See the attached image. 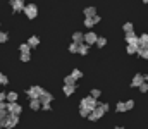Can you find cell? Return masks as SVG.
<instances>
[{
  "label": "cell",
  "instance_id": "obj_31",
  "mask_svg": "<svg viewBox=\"0 0 148 129\" xmlns=\"http://www.w3.org/2000/svg\"><path fill=\"white\" fill-rule=\"evenodd\" d=\"M64 85H76V79L69 74V76H66V78H64Z\"/></svg>",
  "mask_w": 148,
  "mask_h": 129
},
{
  "label": "cell",
  "instance_id": "obj_18",
  "mask_svg": "<svg viewBox=\"0 0 148 129\" xmlns=\"http://www.w3.org/2000/svg\"><path fill=\"white\" fill-rule=\"evenodd\" d=\"M140 46L141 48H148V33L140 35Z\"/></svg>",
  "mask_w": 148,
  "mask_h": 129
},
{
  "label": "cell",
  "instance_id": "obj_15",
  "mask_svg": "<svg viewBox=\"0 0 148 129\" xmlns=\"http://www.w3.org/2000/svg\"><path fill=\"white\" fill-rule=\"evenodd\" d=\"M76 88H77L76 85H64V88H62V91H64V95H66V96H71V95H74Z\"/></svg>",
  "mask_w": 148,
  "mask_h": 129
},
{
  "label": "cell",
  "instance_id": "obj_3",
  "mask_svg": "<svg viewBox=\"0 0 148 129\" xmlns=\"http://www.w3.org/2000/svg\"><path fill=\"white\" fill-rule=\"evenodd\" d=\"M23 12L26 14V17H28V19H35V17L38 16V5H36V3H33V2H31V3H26Z\"/></svg>",
  "mask_w": 148,
  "mask_h": 129
},
{
  "label": "cell",
  "instance_id": "obj_10",
  "mask_svg": "<svg viewBox=\"0 0 148 129\" xmlns=\"http://www.w3.org/2000/svg\"><path fill=\"white\" fill-rule=\"evenodd\" d=\"M100 23V16L97 14V16H93V17H84V28H93L95 24H98Z\"/></svg>",
  "mask_w": 148,
  "mask_h": 129
},
{
  "label": "cell",
  "instance_id": "obj_9",
  "mask_svg": "<svg viewBox=\"0 0 148 129\" xmlns=\"http://www.w3.org/2000/svg\"><path fill=\"white\" fill-rule=\"evenodd\" d=\"M126 43L127 45H134V46H140V36L133 33H126Z\"/></svg>",
  "mask_w": 148,
  "mask_h": 129
},
{
  "label": "cell",
  "instance_id": "obj_26",
  "mask_svg": "<svg viewBox=\"0 0 148 129\" xmlns=\"http://www.w3.org/2000/svg\"><path fill=\"white\" fill-rule=\"evenodd\" d=\"M90 95H91V96H93V98H95V100H98V98H100V96H102V91H100V89H98V88H93V89H91V91H90Z\"/></svg>",
  "mask_w": 148,
  "mask_h": 129
},
{
  "label": "cell",
  "instance_id": "obj_33",
  "mask_svg": "<svg viewBox=\"0 0 148 129\" xmlns=\"http://www.w3.org/2000/svg\"><path fill=\"white\" fill-rule=\"evenodd\" d=\"M79 115L86 119V117L90 115V110H88V109H83V107H79Z\"/></svg>",
  "mask_w": 148,
  "mask_h": 129
},
{
  "label": "cell",
  "instance_id": "obj_37",
  "mask_svg": "<svg viewBox=\"0 0 148 129\" xmlns=\"http://www.w3.org/2000/svg\"><path fill=\"white\" fill-rule=\"evenodd\" d=\"M124 103H126V109H127V110H131V109L134 107V102H133V100H127V102H124Z\"/></svg>",
  "mask_w": 148,
  "mask_h": 129
},
{
  "label": "cell",
  "instance_id": "obj_24",
  "mask_svg": "<svg viewBox=\"0 0 148 129\" xmlns=\"http://www.w3.org/2000/svg\"><path fill=\"white\" fill-rule=\"evenodd\" d=\"M115 110H117V112H121V114H122V112H127V109H126V103H124V102H117V105H115Z\"/></svg>",
  "mask_w": 148,
  "mask_h": 129
},
{
  "label": "cell",
  "instance_id": "obj_44",
  "mask_svg": "<svg viewBox=\"0 0 148 129\" xmlns=\"http://www.w3.org/2000/svg\"><path fill=\"white\" fill-rule=\"evenodd\" d=\"M115 129H124V128H115Z\"/></svg>",
  "mask_w": 148,
  "mask_h": 129
},
{
  "label": "cell",
  "instance_id": "obj_20",
  "mask_svg": "<svg viewBox=\"0 0 148 129\" xmlns=\"http://www.w3.org/2000/svg\"><path fill=\"white\" fill-rule=\"evenodd\" d=\"M17 98H19V95L16 93V91H9L7 93V102L10 103V102H17Z\"/></svg>",
  "mask_w": 148,
  "mask_h": 129
},
{
  "label": "cell",
  "instance_id": "obj_5",
  "mask_svg": "<svg viewBox=\"0 0 148 129\" xmlns=\"http://www.w3.org/2000/svg\"><path fill=\"white\" fill-rule=\"evenodd\" d=\"M7 110H9V114H14V115H21V112H23V107L17 103V102H7Z\"/></svg>",
  "mask_w": 148,
  "mask_h": 129
},
{
  "label": "cell",
  "instance_id": "obj_16",
  "mask_svg": "<svg viewBox=\"0 0 148 129\" xmlns=\"http://www.w3.org/2000/svg\"><path fill=\"white\" fill-rule=\"evenodd\" d=\"M29 109H31V110H41V102H40V98H31V100H29Z\"/></svg>",
  "mask_w": 148,
  "mask_h": 129
},
{
  "label": "cell",
  "instance_id": "obj_23",
  "mask_svg": "<svg viewBox=\"0 0 148 129\" xmlns=\"http://www.w3.org/2000/svg\"><path fill=\"white\" fill-rule=\"evenodd\" d=\"M19 52H21V53H28V52H31V46H29L28 43H21V45H19Z\"/></svg>",
  "mask_w": 148,
  "mask_h": 129
},
{
  "label": "cell",
  "instance_id": "obj_7",
  "mask_svg": "<svg viewBox=\"0 0 148 129\" xmlns=\"http://www.w3.org/2000/svg\"><path fill=\"white\" fill-rule=\"evenodd\" d=\"M103 114H105V112H103L102 109H98V107H97V109H93V110L90 112V115H88V119H90L91 122H97L98 119H102V117H103Z\"/></svg>",
  "mask_w": 148,
  "mask_h": 129
},
{
  "label": "cell",
  "instance_id": "obj_12",
  "mask_svg": "<svg viewBox=\"0 0 148 129\" xmlns=\"http://www.w3.org/2000/svg\"><path fill=\"white\" fill-rule=\"evenodd\" d=\"M40 102H41V105H43V103H52V102H53V95H52L50 91H43L41 96H40Z\"/></svg>",
  "mask_w": 148,
  "mask_h": 129
},
{
  "label": "cell",
  "instance_id": "obj_8",
  "mask_svg": "<svg viewBox=\"0 0 148 129\" xmlns=\"http://www.w3.org/2000/svg\"><path fill=\"white\" fill-rule=\"evenodd\" d=\"M97 40H98V35L95 33V31H88V33H84V43L86 45H97Z\"/></svg>",
  "mask_w": 148,
  "mask_h": 129
},
{
  "label": "cell",
  "instance_id": "obj_35",
  "mask_svg": "<svg viewBox=\"0 0 148 129\" xmlns=\"http://www.w3.org/2000/svg\"><path fill=\"white\" fill-rule=\"evenodd\" d=\"M0 85H9V78L0 72Z\"/></svg>",
  "mask_w": 148,
  "mask_h": 129
},
{
  "label": "cell",
  "instance_id": "obj_17",
  "mask_svg": "<svg viewBox=\"0 0 148 129\" xmlns=\"http://www.w3.org/2000/svg\"><path fill=\"white\" fill-rule=\"evenodd\" d=\"M88 52H90V45L81 43V45H79V48H77V53H79V55H88Z\"/></svg>",
  "mask_w": 148,
  "mask_h": 129
},
{
  "label": "cell",
  "instance_id": "obj_38",
  "mask_svg": "<svg viewBox=\"0 0 148 129\" xmlns=\"http://www.w3.org/2000/svg\"><path fill=\"white\" fill-rule=\"evenodd\" d=\"M0 110L2 112H7V103L5 102H0Z\"/></svg>",
  "mask_w": 148,
  "mask_h": 129
},
{
  "label": "cell",
  "instance_id": "obj_41",
  "mask_svg": "<svg viewBox=\"0 0 148 129\" xmlns=\"http://www.w3.org/2000/svg\"><path fill=\"white\" fill-rule=\"evenodd\" d=\"M7 114H9V112H2V110H0V121H2V119H3V117L7 115Z\"/></svg>",
  "mask_w": 148,
  "mask_h": 129
},
{
  "label": "cell",
  "instance_id": "obj_36",
  "mask_svg": "<svg viewBox=\"0 0 148 129\" xmlns=\"http://www.w3.org/2000/svg\"><path fill=\"white\" fill-rule=\"evenodd\" d=\"M138 89H140V91H141V93H147V91H148V83H147V81H145V83H143V85L140 86V88H138Z\"/></svg>",
  "mask_w": 148,
  "mask_h": 129
},
{
  "label": "cell",
  "instance_id": "obj_11",
  "mask_svg": "<svg viewBox=\"0 0 148 129\" xmlns=\"http://www.w3.org/2000/svg\"><path fill=\"white\" fill-rule=\"evenodd\" d=\"M143 83H145V76L143 74H134V78L129 85H131V88H140Z\"/></svg>",
  "mask_w": 148,
  "mask_h": 129
},
{
  "label": "cell",
  "instance_id": "obj_4",
  "mask_svg": "<svg viewBox=\"0 0 148 129\" xmlns=\"http://www.w3.org/2000/svg\"><path fill=\"white\" fill-rule=\"evenodd\" d=\"M43 91H45V89H43L41 86H31V88H28L26 95H28V98L31 100V98H40Z\"/></svg>",
  "mask_w": 148,
  "mask_h": 129
},
{
  "label": "cell",
  "instance_id": "obj_1",
  "mask_svg": "<svg viewBox=\"0 0 148 129\" xmlns=\"http://www.w3.org/2000/svg\"><path fill=\"white\" fill-rule=\"evenodd\" d=\"M16 124H19V115H14V114H7L0 121V128L2 129H14Z\"/></svg>",
  "mask_w": 148,
  "mask_h": 129
},
{
  "label": "cell",
  "instance_id": "obj_2",
  "mask_svg": "<svg viewBox=\"0 0 148 129\" xmlns=\"http://www.w3.org/2000/svg\"><path fill=\"white\" fill-rule=\"evenodd\" d=\"M97 105H98V100H95L91 95H88V96L81 98V102H79V107H83V109H88L90 112H91L93 109H97Z\"/></svg>",
  "mask_w": 148,
  "mask_h": 129
},
{
  "label": "cell",
  "instance_id": "obj_25",
  "mask_svg": "<svg viewBox=\"0 0 148 129\" xmlns=\"http://www.w3.org/2000/svg\"><path fill=\"white\" fill-rule=\"evenodd\" d=\"M19 60H21V62H29V60H31V52L21 53V55H19Z\"/></svg>",
  "mask_w": 148,
  "mask_h": 129
},
{
  "label": "cell",
  "instance_id": "obj_19",
  "mask_svg": "<svg viewBox=\"0 0 148 129\" xmlns=\"http://www.w3.org/2000/svg\"><path fill=\"white\" fill-rule=\"evenodd\" d=\"M28 45H29L31 48H36L38 45H40V38H38V36H29V40H28Z\"/></svg>",
  "mask_w": 148,
  "mask_h": 129
},
{
  "label": "cell",
  "instance_id": "obj_39",
  "mask_svg": "<svg viewBox=\"0 0 148 129\" xmlns=\"http://www.w3.org/2000/svg\"><path fill=\"white\" fill-rule=\"evenodd\" d=\"M0 102H7V93L0 91Z\"/></svg>",
  "mask_w": 148,
  "mask_h": 129
},
{
  "label": "cell",
  "instance_id": "obj_22",
  "mask_svg": "<svg viewBox=\"0 0 148 129\" xmlns=\"http://www.w3.org/2000/svg\"><path fill=\"white\" fill-rule=\"evenodd\" d=\"M122 29H124V33H133L134 31V26H133V23H124Z\"/></svg>",
  "mask_w": 148,
  "mask_h": 129
},
{
  "label": "cell",
  "instance_id": "obj_28",
  "mask_svg": "<svg viewBox=\"0 0 148 129\" xmlns=\"http://www.w3.org/2000/svg\"><path fill=\"white\" fill-rule=\"evenodd\" d=\"M71 76H73L74 79L77 81V79H81V78H83V72H81L79 69H73V72H71Z\"/></svg>",
  "mask_w": 148,
  "mask_h": 129
},
{
  "label": "cell",
  "instance_id": "obj_13",
  "mask_svg": "<svg viewBox=\"0 0 148 129\" xmlns=\"http://www.w3.org/2000/svg\"><path fill=\"white\" fill-rule=\"evenodd\" d=\"M73 42L77 43V45L84 43V33H81V31H74L73 33Z\"/></svg>",
  "mask_w": 148,
  "mask_h": 129
},
{
  "label": "cell",
  "instance_id": "obj_32",
  "mask_svg": "<svg viewBox=\"0 0 148 129\" xmlns=\"http://www.w3.org/2000/svg\"><path fill=\"white\" fill-rule=\"evenodd\" d=\"M7 42H9V33L0 31V43H7Z\"/></svg>",
  "mask_w": 148,
  "mask_h": 129
},
{
  "label": "cell",
  "instance_id": "obj_14",
  "mask_svg": "<svg viewBox=\"0 0 148 129\" xmlns=\"http://www.w3.org/2000/svg\"><path fill=\"white\" fill-rule=\"evenodd\" d=\"M83 14H84V17H93V16H97V7H93V5H90V7H84Z\"/></svg>",
  "mask_w": 148,
  "mask_h": 129
},
{
  "label": "cell",
  "instance_id": "obj_43",
  "mask_svg": "<svg viewBox=\"0 0 148 129\" xmlns=\"http://www.w3.org/2000/svg\"><path fill=\"white\" fill-rule=\"evenodd\" d=\"M141 2H143V3H148V0H141Z\"/></svg>",
  "mask_w": 148,
  "mask_h": 129
},
{
  "label": "cell",
  "instance_id": "obj_29",
  "mask_svg": "<svg viewBox=\"0 0 148 129\" xmlns=\"http://www.w3.org/2000/svg\"><path fill=\"white\" fill-rule=\"evenodd\" d=\"M126 52H127L129 55H134V53L138 52V46H134V45H127V46H126Z\"/></svg>",
  "mask_w": 148,
  "mask_h": 129
},
{
  "label": "cell",
  "instance_id": "obj_40",
  "mask_svg": "<svg viewBox=\"0 0 148 129\" xmlns=\"http://www.w3.org/2000/svg\"><path fill=\"white\" fill-rule=\"evenodd\" d=\"M41 110H52L50 103H43V105H41Z\"/></svg>",
  "mask_w": 148,
  "mask_h": 129
},
{
  "label": "cell",
  "instance_id": "obj_42",
  "mask_svg": "<svg viewBox=\"0 0 148 129\" xmlns=\"http://www.w3.org/2000/svg\"><path fill=\"white\" fill-rule=\"evenodd\" d=\"M145 81H147V83H148V72H147V74H145Z\"/></svg>",
  "mask_w": 148,
  "mask_h": 129
},
{
  "label": "cell",
  "instance_id": "obj_21",
  "mask_svg": "<svg viewBox=\"0 0 148 129\" xmlns=\"http://www.w3.org/2000/svg\"><path fill=\"white\" fill-rule=\"evenodd\" d=\"M136 53H138L141 59H145V60L148 59V48H141V46H138V52H136Z\"/></svg>",
  "mask_w": 148,
  "mask_h": 129
},
{
  "label": "cell",
  "instance_id": "obj_30",
  "mask_svg": "<svg viewBox=\"0 0 148 129\" xmlns=\"http://www.w3.org/2000/svg\"><path fill=\"white\" fill-rule=\"evenodd\" d=\"M107 45V38H103V36H98V40H97V46L98 48H103Z\"/></svg>",
  "mask_w": 148,
  "mask_h": 129
},
{
  "label": "cell",
  "instance_id": "obj_6",
  "mask_svg": "<svg viewBox=\"0 0 148 129\" xmlns=\"http://www.w3.org/2000/svg\"><path fill=\"white\" fill-rule=\"evenodd\" d=\"M9 5L14 12H23L24 10V0H9Z\"/></svg>",
  "mask_w": 148,
  "mask_h": 129
},
{
  "label": "cell",
  "instance_id": "obj_27",
  "mask_svg": "<svg viewBox=\"0 0 148 129\" xmlns=\"http://www.w3.org/2000/svg\"><path fill=\"white\" fill-rule=\"evenodd\" d=\"M97 107H98V109H102L105 114L110 110V105H109V103H105V102H98V105H97Z\"/></svg>",
  "mask_w": 148,
  "mask_h": 129
},
{
  "label": "cell",
  "instance_id": "obj_34",
  "mask_svg": "<svg viewBox=\"0 0 148 129\" xmlns=\"http://www.w3.org/2000/svg\"><path fill=\"white\" fill-rule=\"evenodd\" d=\"M77 48H79V45H77V43H71V45H69V52H71V53H77Z\"/></svg>",
  "mask_w": 148,
  "mask_h": 129
}]
</instances>
